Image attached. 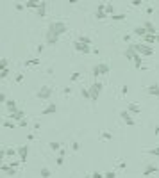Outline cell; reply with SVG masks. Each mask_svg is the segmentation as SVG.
Here are the masks:
<instances>
[{
    "label": "cell",
    "instance_id": "obj_1",
    "mask_svg": "<svg viewBox=\"0 0 159 178\" xmlns=\"http://www.w3.org/2000/svg\"><path fill=\"white\" fill-rule=\"evenodd\" d=\"M66 30H68V27H66L64 22H54V23H50V27L47 30V43L48 45H56L57 39H59V36L64 34Z\"/></svg>",
    "mask_w": 159,
    "mask_h": 178
},
{
    "label": "cell",
    "instance_id": "obj_2",
    "mask_svg": "<svg viewBox=\"0 0 159 178\" xmlns=\"http://www.w3.org/2000/svg\"><path fill=\"white\" fill-rule=\"evenodd\" d=\"M132 50L140 52V54H143V55H152L154 54V50H152L150 47H147V45H132Z\"/></svg>",
    "mask_w": 159,
    "mask_h": 178
},
{
    "label": "cell",
    "instance_id": "obj_3",
    "mask_svg": "<svg viewBox=\"0 0 159 178\" xmlns=\"http://www.w3.org/2000/svg\"><path fill=\"white\" fill-rule=\"evenodd\" d=\"M105 73H109V66H107V64H97L95 68H93V75H95V77L105 75Z\"/></svg>",
    "mask_w": 159,
    "mask_h": 178
},
{
    "label": "cell",
    "instance_id": "obj_4",
    "mask_svg": "<svg viewBox=\"0 0 159 178\" xmlns=\"http://www.w3.org/2000/svg\"><path fill=\"white\" fill-rule=\"evenodd\" d=\"M50 95H52V89H50V87H47V85H45V87H41V89L38 91V98H43V100L50 98Z\"/></svg>",
    "mask_w": 159,
    "mask_h": 178
},
{
    "label": "cell",
    "instance_id": "obj_5",
    "mask_svg": "<svg viewBox=\"0 0 159 178\" xmlns=\"http://www.w3.org/2000/svg\"><path fill=\"white\" fill-rule=\"evenodd\" d=\"M27 153H29V146H20L18 148V155H20V160L22 162L27 160Z\"/></svg>",
    "mask_w": 159,
    "mask_h": 178
},
{
    "label": "cell",
    "instance_id": "obj_6",
    "mask_svg": "<svg viewBox=\"0 0 159 178\" xmlns=\"http://www.w3.org/2000/svg\"><path fill=\"white\" fill-rule=\"evenodd\" d=\"M102 91V84H93V87H91V98H93V100H97V96H98V93H100Z\"/></svg>",
    "mask_w": 159,
    "mask_h": 178
},
{
    "label": "cell",
    "instance_id": "obj_7",
    "mask_svg": "<svg viewBox=\"0 0 159 178\" xmlns=\"http://www.w3.org/2000/svg\"><path fill=\"white\" fill-rule=\"evenodd\" d=\"M38 16L39 18H45V14H47V4L45 2H39V5H38Z\"/></svg>",
    "mask_w": 159,
    "mask_h": 178
},
{
    "label": "cell",
    "instance_id": "obj_8",
    "mask_svg": "<svg viewBox=\"0 0 159 178\" xmlns=\"http://www.w3.org/2000/svg\"><path fill=\"white\" fill-rule=\"evenodd\" d=\"M75 50H77V52H82V54H88V52H89V47H88V45H84V43H81V41H77V43H75Z\"/></svg>",
    "mask_w": 159,
    "mask_h": 178
},
{
    "label": "cell",
    "instance_id": "obj_9",
    "mask_svg": "<svg viewBox=\"0 0 159 178\" xmlns=\"http://www.w3.org/2000/svg\"><path fill=\"white\" fill-rule=\"evenodd\" d=\"M143 27H145V30H147V34H157L156 27H154V25H152L150 22H145V23H143Z\"/></svg>",
    "mask_w": 159,
    "mask_h": 178
},
{
    "label": "cell",
    "instance_id": "obj_10",
    "mask_svg": "<svg viewBox=\"0 0 159 178\" xmlns=\"http://www.w3.org/2000/svg\"><path fill=\"white\" fill-rule=\"evenodd\" d=\"M56 110H57V105H56V103H52V105H48V107L43 110V116H47V114H52V112H56Z\"/></svg>",
    "mask_w": 159,
    "mask_h": 178
},
{
    "label": "cell",
    "instance_id": "obj_11",
    "mask_svg": "<svg viewBox=\"0 0 159 178\" xmlns=\"http://www.w3.org/2000/svg\"><path fill=\"white\" fill-rule=\"evenodd\" d=\"M122 118H123V121L127 123V125H134V120L131 118V114H129V112H125V110H123V112H122Z\"/></svg>",
    "mask_w": 159,
    "mask_h": 178
},
{
    "label": "cell",
    "instance_id": "obj_12",
    "mask_svg": "<svg viewBox=\"0 0 159 178\" xmlns=\"http://www.w3.org/2000/svg\"><path fill=\"white\" fill-rule=\"evenodd\" d=\"M5 107H7L11 112H15V110H18V107H16V103L13 102V100H5Z\"/></svg>",
    "mask_w": 159,
    "mask_h": 178
},
{
    "label": "cell",
    "instance_id": "obj_13",
    "mask_svg": "<svg viewBox=\"0 0 159 178\" xmlns=\"http://www.w3.org/2000/svg\"><path fill=\"white\" fill-rule=\"evenodd\" d=\"M22 118H23V112H20V110H15V112H11V120H15V121H22Z\"/></svg>",
    "mask_w": 159,
    "mask_h": 178
},
{
    "label": "cell",
    "instance_id": "obj_14",
    "mask_svg": "<svg viewBox=\"0 0 159 178\" xmlns=\"http://www.w3.org/2000/svg\"><path fill=\"white\" fill-rule=\"evenodd\" d=\"M152 173H157V167H156V166H147V167H145V171H143L145 176H148V175H152Z\"/></svg>",
    "mask_w": 159,
    "mask_h": 178
},
{
    "label": "cell",
    "instance_id": "obj_15",
    "mask_svg": "<svg viewBox=\"0 0 159 178\" xmlns=\"http://www.w3.org/2000/svg\"><path fill=\"white\" fill-rule=\"evenodd\" d=\"M39 5V0H29L27 4H25V7H32V9H36Z\"/></svg>",
    "mask_w": 159,
    "mask_h": 178
},
{
    "label": "cell",
    "instance_id": "obj_16",
    "mask_svg": "<svg viewBox=\"0 0 159 178\" xmlns=\"http://www.w3.org/2000/svg\"><path fill=\"white\" fill-rule=\"evenodd\" d=\"M134 34H136V36H141V37H143L145 34H147V30H145V27H136V29H134Z\"/></svg>",
    "mask_w": 159,
    "mask_h": 178
},
{
    "label": "cell",
    "instance_id": "obj_17",
    "mask_svg": "<svg viewBox=\"0 0 159 178\" xmlns=\"http://www.w3.org/2000/svg\"><path fill=\"white\" fill-rule=\"evenodd\" d=\"M48 146H50V150H54V151H57L59 148H61V144H59V143H56V141H52V143H48Z\"/></svg>",
    "mask_w": 159,
    "mask_h": 178
},
{
    "label": "cell",
    "instance_id": "obj_18",
    "mask_svg": "<svg viewBox=\"0 0 159 178\" xmlns=\"http://www.w3.org/2000/svg\"><path fill=\"white\" fill-rule=\"evenodd\" d=\"M104 11H105V14H111V12H115V7H113L111 4H107V5L104 7Z\"/></svg>",
    "mask_w": 159,
    "mask_h": 178
},
{
    "label": "cell",
    "instance_id": "obj_19",
    "mask_svg": "<svg viewBox=\"0 0 159 178\" xmlns=\"http://www.w3.org/2000/svg\"><path fill=\"white\" fill-rule=\"evenodd\" d=\"M79 41L84 43V45H91V39H89V37H86V36H81V37H79Z\"/></svg>",
    "mask_w": 159,
    "mask_h": 178
},
{
    "label": "cell",
    "instance_id": "obj_20",
    "mask_svg": "<svg viewBox=\"0 0 159 178\" xmlns=\"http://www.w3.org/2000/svg\"><path fill=\"white\" fill-rule=\"evenodd\" d=\"M97 18H98V20H104V18H107V14H105V11H100V9H98V11H97Z\"/></svg>",
    "mask_w": 159,
    "mask_h": 178
},
{
    "label": "cell",
    "instance_id": "obj_21",
    "mask_svg": "<svg viewBox=\"0 0 159 178\" xmlns=\"http://www.w3.org/2000/svg\"><path fill=\"white\" fill-rule=\"evenodd\" d=\"M41 176H43V178H48V176H50V169H48V167H43V169H41Z\"/></svg>",
    "mask_w": 159,
    "mask_h": 178
},
{
    "label": "cell",
    "instance_id": "obj_22",
    "mask_svg": "<svg viewBox=\"0 0 159 178\" xmlns=\"http://www.w3.org/2000/svg\"><path fill=\"white\" fill-rule=\"evenodd\" d=\"M150 95H159V87L157 85H150V91H148Z\"/></svg>",
    "mask_w": 159,
    "mask_h": 178
},
{
    "label": "cell",
    "instance_id": "obj_23",
    "mask_svg": "<svg viewBox=\"0 0 159 178\" xmlns=\"http://www.w3.org/2000/svg\"><path fill=\"white\" fill-rule=\"evenodd\" d=\"M0 70H7V61L5 59H0Z\"/></svg>",
    "mask_w": 159,
    "mask_h": 178
},
{
    "label": "cell",
    "instance_id": "obj_24",
    "mask_svg": "<svg viewBox=\"0 0 159 178\" xmlns=\"http://www.w3.org/2000/svg\"><path fill=\"white\" fill-rule=\"evenodd\" d=\"M129 109L132 110V112H140V107H138V105H134V103H131V105H129Z\"/></svg>",
    "mask_w": 159,
    "mask_h": 178
},
{
    "label": "cell",
    "instance_id": "obj_25",
    "mask_svg": "<svg viewBox=\"0 0 159 178\" xmlns=\"http://www.w3.org/2000/svg\"><path fill=\"white\" fill-rule=\"evenodd\" d=\"M111 18H113V20H116V22H122V20H123L125 16H123V14H113Z\"/></svg>",
    "mask_w": 159,
    "mask_h": 178
},
{
    "label": "cell",
    "instance_id": "obj_26",
    "mask_svg": "<svg viewBox=\"0 0 159 178\" xmlns=\"http://www.w3.org/2000/svg\"><path fill=\"white\" fill-rule=\"evenodd\" d=\"M148 153H150V155H157V157H159V146H157V148H152V150H148Z\"/></svg>",
    "mask_w": 159,
    "mask_h": 178
},
{
    "label": "cell",
    "instance_id": "obj_27",
    "mask_svg": "<svg viewBox=\"0 0 159 178\" xmlns=\"http://www.w3.org/2000/svg\"><path fill=\"white\" fill-rule=\"evenodd\" d=\"M102 139H111V137H113V134H109V132H102Z\"/></svg>",
    "mask_w": 159,
    "mask_h": 178
},
{
    "label": "cell",
    "instance_id": "obj_28",
    "mask_svg": "<svg viewBox=\"0 0 159 178\" xmlns=\"http://www.w3.org/2000/svg\"><path fill=\"white\" fill-rule=\"evenodd\" d=\"M105 178H116V173L115 171H107V173H105Z\"/></svg>",
    "mask_w": 159,
    "mask_h": 178
},
{
    "label": "cell",
    "instance_id": "obj_29",
    "mask_svg": "<svg viewBox=\"0 0 159 178\" xmlns=\"http://www.w3.org/2000/svg\"><path fill=\"white\" fill-rule=\"evenodd\" d=\"M7 75H9V70H2L0 71V78H5Z\"/></svg>",
    "mask_w": 159,
    "mask_h": 178
},
{
    "label": "cell",
    "instance_id": "obj_30",
    "mask_svg": "<svg viewBox=\"0 0 159 178\" xmlns=\"http://www.w3.org/2000/svg\"><path fill=\"white\" fill-rule=\"evenodd\" d=\"M5 155H15V150H13V148H7V150H5Z\"/></svg>",
    "mask_w": 159,
    "mask_h": 178
},
{
    "label": "cell",
    "instance_id": "obj_31",
    "mask_svg": "<svg viewBox=\"0 0 159 178\" xmlns=\"http://www.w3.org/2000/svg\"><path fill=\"white\" fill-rule=\"evenodd\" d=\"M82 96H86V98H91V95H89V91H88V89H82Z\"/></svg>",
    "mask_w": 159,
    "mask_h": 178
},
{
    "label": "cell",
    "instance_id": "obj_32",
    "mask_svg": "<svg viewBox=\"0 0 159 178\" xmlns=\"http://www.w3.org/2000/svg\"><path fill=\"white\" fill-rule=\"evenodd\" d=\"M91 178H104V176H102L100 173H98V171H95V173H93V175H91Z\"/></svg>",
    "mask_w": 159,
    "mask_h": 178
},
{
    "label": "cell",
    "instance_id": "obj_33",
    "mask_svg": "<svg viewBox=\"0 0 159 178\" xmlns=\"http://www.w3.org/2000/svg\"><path fill=\"white\" fill-rule=\"evenodd\" d=\"M4 125H5V127H7V128H15V123H11V121H5Z\"/></svg>",
    "mask_w": 159,
    "mask_h": 178
},
{
    "label": "cell",
    "instance_id": "obj_34",
    "mask_svg": "<svg viewBox=\"0 0 159 178\" xmlns=\"http://www.w3.org/2000/svg\"><path fill=\"white\" fill-rule=\"evenodd\" d=\"M141 2H143V0H132V5H136V7H138V5H141Z\"/></svg>",
    "mask_w": 159,
    "mask_h": 178
},
{
    "label": "cell",
    "instance_id": "obj_35",
    "mask_svg": "<svg viewBox=\"0 0 159 178\" xmlns=\"http://www.w3.org/2000/svg\"><path fill=\"white\" fill-rule=\"evenodd\" d=\"M23 7H25L23 4H16V11H23Z\"/></svg>",
    "mask_w": 159,
    "mask_h": 178
},
{
    "label": "cell",
    "instance_id": "obj_36",
    "mask_svg": "<svg viewBox=\"0 0 159 178\" xmlns=\"http://www.w3.org/2000/svg\"><path fill=\"white\" fill-rule=\"evenodd\" d=\"M79 77H81V73H74L72 75V80H79Z\"/></svg>",
    "mask_w": 159,
    "mask_h": 178
},
{
    "label": "cell",
    "instance_id": "obj_37",
    "mask_svg": "<svg viewBox=\"0 0 159 178\" xmlns=\"http://www.w3.org/2000/svg\"><path fill=\"white\" fill-rule=\"evenodd\" d=\"M56 162H57V164H59V166H61V164H63V162H64V159H63V157H57V160H56Z\"/></svg>",
    "mask_w": 159,
    "mask_h": 178
},
{
    "label": "cell",
    "instance_id": "obj_38",
    "mask_svg": "<svg viewBox=\"0 0 159 178\" xmlns=\"http://www.w3.org/2000/svg\"><path fill=\"white\" fill-rule=\"evenodd\" d=\"M0 103H5V95L0 93Z\"/></svg>",
    "mask_w": 159,
    "mask_h": 178
},
{
    "label": "cell",
    "instance_id": "obj_39",
    "mask_svg": "<svg viewBox=\"0 0 159 178\" xmlns=\"http://www.w3.org/2000/svg\"><path fill=\"white\" fill-rule=\"evenodd\" d=\"M72 148H74V150H75V151H77V150H79V148H81V144H79V143H74V146H72Z\"/></svg>",
    "mask_w": 159,
    "mask_h": 178
},
{
    "label": "cell",
    "instance_id": "obj_40",
    "mask_svg": "<svg viewBox=\"0 0 159 178\" xmlns=\"http://www.w3.org/2000/svg\"><path fill=\"white\" fill-rule=\"evenodd\" d=\"M68 2H70V4H77V0H68Z\"/></svg>",
    "mask_w": 159,
    "mask_h": 178
},
{
    "label": "cell",
    "instance_id": "obj_41",
    "mask_svg": "<svg viewBox=\"0 0 159 178\" xmlns=\"http://www.w3.org/2000/svg\"><path fill=\"white\" fill-rule=\"evenodd\" d=\"M156 41H159V32H157V34H156Z\"/></svg>",
    "mask_w": 159,
    "mask_h": 178
},
{
    "label": "cell",
    "instance_id": "obj_42",
    "mask_svg": "<svg viewBox=\"0 0 159 178\" xmlns=\"http://www.w3.org/2000/svg\"><path fill=\"white\" fill-rule=\"evenodd\" d=\"M156 134H157V135H159V127H156Z\"/></svg>",
    "mask_w": 159,
    "mask_h": 178
},
{
    "label": "cell",
    "instance_id": "obj_43",
    "mask_svg": "<svg viewBox=\"0 0 159 178\" xmlns=\"http://www.w3.org/2000/svg\"><path fill=\"white\" fill-rule=\"evenodd\" d=\"M84 178H89V176H84Z\"/></svg>",
    "mask_w": 159,
    "mask_h": 178
}]
</instances>
